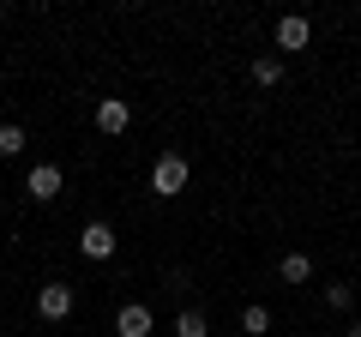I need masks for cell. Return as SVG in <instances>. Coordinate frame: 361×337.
Segmentation results:
<instances>
[{
  "label": "cell",
  "instance_id": "11",
  "mask_svg": "<svg viewBox=\"0 0 361 337\" xmlns=\"http://www.w3.org/2000/svg\"><path fill=\"white\" fill-rule=\"evenodd\" d=\"M0 157H25V127H18V121L0 127Z\"/></svg>",
  "mask_w": 361,
  "mask_h": 337
},
{
  "label": "cell",
  "instance_id": "9",
  "mask_svg": "<svg viewBox=\"0 0 361 337\" xmlns=\"http://www.w3.org/2000/svg\"><path fill=\"white\" fill-rule=\"evenodd\" d=\"M175 337H211V319L199 307H180L175 313Z\"/></svg>",
  "mask_w": 361,
  "mask_h": 337
},
{
  "label": "cell",
  "instance_id": "15",
  "mask_svg": "<svg viewBox=\"0 0 361 337\" xmlns=\"http://www.w3.org/2000/svg\"><path fill=\"white\" fill-rule=\"evenodd\" d=\"M0 211H6V199H0Z\"/></svg>",
  "mask_w": 361,
  "mask_h": 337
},
{
  "label": "cell",
  "instance_id": "3",
  "mask_svg": "<svg viewBox=\"0 0 361 337\" xmlns=\"http://www.w3.org/2000/svg\"><path fill=\"white\" fill-rule=\"evenodd\" d=\"M115 229H109V223H85V229H78V253H85V259H115Z\"/></svg>",
  "mask_w": 361,
  "mask_h": 337
},
{
  "label": "cell",
  "instance_id": "5",
  "mask_svg": "<svg viewBox=\"0 0 361 337\" xmlns=\"http://www.w3.org/2000/svg\"><path fill=\"white\" fill-rule=\"evenodd\" d=\"M127 127H133V103L127 97H103V103H97V133L115 139V133H127Z\"/></svg>",
  "mask_w": 361,
  "mask_h": 337
},
{
  "label": "cell",
  "instance_id": "12",
  "mask_svg": "<svg viewBox=\"0 0 361 337\" xmlns=\"http://www.w3.org/2000/svg\"><path fill=\"white\" fill-rule=\"evenodd\" d=\"M277 78H283V61H277V54H259L253 61V85H277Z\"/></svg>",
  "mask_w": 361,
  "mask_h": 337
},
{
  "label": "cell",
  "instance_id": "10",
  "mask_svg": "<svg viewBox=\"0 0 361 337\" xmlns=\"http://www.w3.org/2000/svg\"><path fill=\"white\" fill-rule=\"evenodd\" d=\"M241 331L247 337H265L271 331V307H259V301H253V307H241Z\"/></svg>",
  "mask_w": 361,
  "mask_h": 337
},
{
  "label": "cell",
  "instance_id": "13",
  "mask_svg": "<svg viewBox=\"0 0 361 337\" xmlns=\"http://www.w3.org/2000/svg\"><path fill=\"white\" fill-rule=\"evenodd\" d=\"M325 307H355V289H349V283H331V289H325Z\"/></svg>",
  "mask_w": 361,
  "mask_h": 337
},
{
  "label": "cell",
  "instance_id": "14",
  "mask_svg": "<svg viewBox=\"0 0 361 337\" xmlns=\"http://www.w3.org/2000/svg\"><path fill=\"white\" fill-rule=\"evenodd\" d=\"M343 337H361V325H349V331H343Z\"/></svg>",
  "mask_w": 361,
  "mask_h": 337
},
{
  "label": "cell",
  "instance_id": "1",
  "mask_svg": "<svg viewBox=\"0 0 361 337\" xmlns=\"http://www.w3.org/2000/svg\"><path fill=\"white\" fill-rule=\"evenodd\" d=\"M187 175H193L187 157H180V151H163V157L151 163V193H157V199H175L180 187H187Z\"/></svg>",
  "mask_w": 361,
  "mask_h": 337
},
{
  "label": "cell",
  "instance_id": "2",
  "mask_svg": "<svg viewBox=\"0 0 361 337\" xmlns=\"http://www.w3.org/2000/svg\"><path fill=\"white\" fill-rule=\"evenodd\" d=\"M61 187H66L61 163H30V168H25V193L37 199V205H49V199H61Z\"/></svg>",
  "mask_w": 361,
  "mask_h": 337
},
{
  "label": "cell",
  "instance_id": "7",
  "mask_svg": "<svg viewBox=\"0 0 361 337\" xmlns=\"http://www.w3.org/2000/svg\"><path fill=\"white\" fill-rule=\"evenodd\" d=\"M307 37H313V25H307L301 13L277 18V49H307Z\"/></svg>",
  "mask_w": 361,
  "mask_h": 337
},
{
  "label": "cell",
  "instance_id": "6",
  "mask_svg": "<svg viewBox=\"0 0 361 337\" xmlns=\"http://www.w3.org/2000/svg\"><path fill=\"white\" fill-rule=\"evenodd\" d=\"M37 313H42L49 325H61L66 313H73V289H66V283H42V289H37Z\"/></svg>",
  "mask_w": 361,
  "mask_h": 337
},
{
  "label": "cell",
  "instance_id": "8",
  "mask_svg": "<svg viewBox=\"0 0 361 337\" xmlns=\"http://www.w3.org/2000/svg\"><path fill=\"white\" fill-rule=\"evenodd\" d=\"M277 277H283V283H307L313 259H307V253H283V259H277Z\"/></svg>",
  "mask_w": 361,
  "mask_h": 337
},
{
  "label": "cell",
  "instance_id": "4",
  "mask_svg": "<svg viewBox=\"0 0 361 337\" xmlns=\"http://www.w3.org/2000/svg\"><path fill=\"white\" fill-rule=\"evenodd\" d=\"M151 325H157V313L145 307V301H121V313H115V337H151Z\"/></svg>",
  "mask_w": 361,
  "mask_h": 337
}]
</instances>
